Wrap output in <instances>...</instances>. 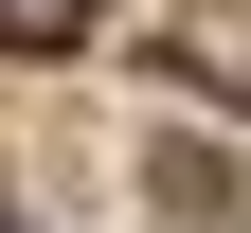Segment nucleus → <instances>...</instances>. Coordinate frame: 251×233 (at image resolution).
Here are the masks:
<instances>
[{
	"label": "nucleus",
	"instance_id": "nucleus-1",
	"mask_svg": "<svg viewBox=\"0 0 251 233\" xmlns=\"http://www.w3.org/2000/svg\"><path fill=\"white\" fill-rule=\"evenodd\" d=\"M162 215H198V233H233V215H251V180H233L215 144H162Z\"/></svg>",
	"mask_w": 251,
	"mask_h": 233
}]
</instances>
